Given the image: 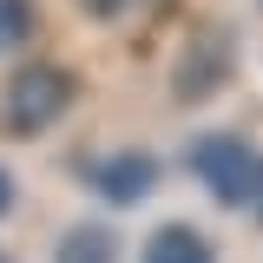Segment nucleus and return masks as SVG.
<instances>
[{"instance_id":"obj_1","label":"nucleus","mask_w":263,"mask_h":263,"mask_svg":"<svg viewBox=\"0 0 263 263\" xmlns=\"http://www.w3.org/2000/svg\"><path fill=\"white\" fill-rule=\"evenodd\" d=\"M72 72L66 66H20L13 79H7V125L13 132H46L66 119V105H72Z\"/></svg>"},{"instance_id":"obj_2","label":"nucleus","mask_w":263,"mask_h":263,"mask_svg":"<svg viewBox=\"0 0 263 263\" xmlns=\"http://www.w3.org/2000/svg\"><path fill=\"white\" fill-rule=\"evenodd\" d=\"M191 171L211 184L217 204H250L257 191V158H250V145L243 138H230V132H204L191 145Z\"/></svg>"},{"instance_id":"obj_3","label":"nucleus","mask_w":263,"mask_h":263,"mask_svg":"<svg viewBox=\"0 0 263 263\" xmlns=\"http://www.w3.org/2000/svg\"><path fill=\"white\" fill-rule=\"evenodd\" d=\"M230 66H237L230 27H217V20H211V27H191L184 53H178V99H211L230 79Z\"/></svg>"},{"instance_id":"obj_4","label":"nucleus","mask_w":263,"mask_h":263,"mask_svg":"<svg viewBox=\"0 0 263 263\" xmlns=\"http://www.w3.org/2000/svg\"><path fill=\"white\" fill-rule=\"evenodd\" d=\"M86 184H92L105 204H138V197H152V184H158V158H152V152L92 158V164H86Z\"/></svg>"},{"instance_id":"obj_5","label":"nucleus","mask_w":263,"mask_h":263,"mask_svg":"<svg viewBox=\"0 0 263 263\" xmlns=\"http://www.w3.org/2000/svg\"><path fill=\"white\" fill-rule=\"evenodd\" d=\"M138 263H217V257H211V243H204L191 224H158L145 237V257Z\"/></svg>"},{"instance_id":"obj_6","label":"nucleus","mask_w":263,"mask_h":263,"mask_svg":"<svg viewBox=\"0 0 263 263\" xmlns=\"http://www.w3.org/2000/svg\"><path fill=\"white\" fill-rule=\"evenodd\" d=\"M53 263H119V230L112 224H72L60 237Z\"/></svg>"},{"instance_id":"obj_7","label":"nucleus","mask_w":263,"mask_h":263,"mask_svg":"<svg viewBox=\"0 0 263 263\" xmlns=\"http://www.w3.org/2000/svg\"><path fill=\"white\" fill-rule=\"evenodd\" d=\"M40 27V7L33 0H0V53H20Z\"/></svg>"},{"instance_id":"obj_8","label":"nucleus","mask_w":263,"mask_h":263,"mask_svg":"<svg viewBox=\"0 0 263 263\" xmlns=\"http://www.w3.org/2000/svg\"><path fill=\"white\" fill-rule=\"evenodd\" d=\"M79 7H86V13H92V20H119V13H125L132 0H79Z\"/></svg>"},{"instance_id":"obj_9","label":"nucleus","mask_w":263,"mask_h":263,"mask_svg":"<svg viewBox=\"0 0 263 263\" xmlns=\"http://www.w3.org/2000/svg\"><path fill=\"white\" fill-rule=\"evenodd\" d=\"M7 211H13V171L0 164V217H7Z\"/></svg>"},{"instance_id":"obj_10","label":"nucleus","mask_w":263,"mask_h":263,"mask_svg":"<svg viewBox=\"0 0 263 263\" xmlns=\"http://www.w3.org/2000/svg\"><path fill=\"white\" fill-rule=\"evenodd\" d=\"M250 211L263 217V158H257V191H250Z\"/></svg>"}]
</instances>
